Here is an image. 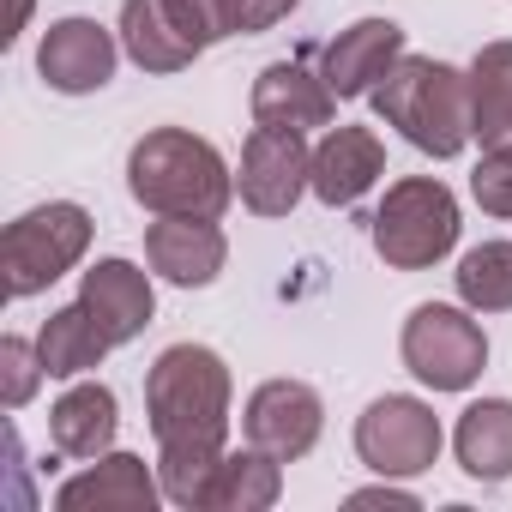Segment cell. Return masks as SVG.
Masks as SVG:
<instances>
[{
    "label": "cell",
    "mask_w": 512,
    "mask_h": 512,
    "mask_svg": "<svg viewBox=\"0 0 512 512\" xmlns=\"http://www.w3.org/2000/svg\"><path fill=\"white\" fill-rule=\"evenodd\" d=\"M85 247H91V211L85 205H73V199L31 205L0 235V278H7V296L13 302L43 296L55 278H67L85 260Z\"/></svg>",
    "instance_id": "obj_5"
},
{
    "label": "cell",
    "mask_w": 512,
    "mask_h": 512,
    "mask_svg": "<svg viewBox=\"0 0 512 512\" xmlns=\"http://www.w3.org/2000/svg\"><path fill=\"white\" fill-rule=\"evenodd\" d=\"M121 49L145 67V73H181V67H193L205 49L169 19V7L163 0H127L121 7Z\"/></svg>",
    "instance_id": "obj_21"
},
{
    "label": "cell",
    "mask_w": 512,
    "mask_h": 512,
    "mask_svg": "<svg viewBox=\"0 0 512 512\" xmlns=\"http://www.w3.org/2000/svg\"><path fill=\"white\" fill-rule=\"evenodd\" d=\"M241 434H247V446H260V452L296 464V458H308L320 446L326 404L302 380H266V386H253V398L241 410Z\"/></svg>",
    "instance_id": "obj_9"
},
{
    "label": "cell",
    "mask_w": 512,
    "mask_h": 512,
    "mask_svg": "<svg viewBox=\"0 0 512 512\" xmlns=\"http://www.w3.org/2000/svg\"><path fill=\"white\" fill-rule=\"evenodd\" d=\"M458 247V199L434 175H404L374 211V253L392 272H428Z\"/></svg>",
    "instance_id": "obj_4"
},
{
    "label": "cell",
    "mask_w": 512,
    "mask_h": 512,
    "mask_svg": "<svg viewBox=\"0 0 512 512\" xmlns=\"http://www.w3.org/2000/svg\"><path fill=\"white\" fill-rule=\"evenodd\" d=\"M452 452H458L464 476L506 482L512 476V398H476L452 428Z\"/></svg>",
    "instance_id": "obj_19"
},
{
    "label": "cell",
    "mask_w": 512,
    "mask_h": 512,
    "mask_svg": "<svg viewBox=\"0 0 512 512\" xmlns=\"http://www.w3.org/2000/svg\"><path fill=\"white\" fill-rule=\"evenodd\" d=\"M284 494V458L247 446V452H223L211 488H205V512H266Z\"/></svg>",
    "instance_id": "obj_22"
},
{
    "label": "cell",
    "mask_w": 512,
    "mask_h": 512,
    "mask_svg": "<svg viewBox=\"0 0 512 512\" xmlns=\"http://www.w3.org/2000/svg\"><path fill=\"white\" fill-rule=\"evenodd\" d=\"M115 61H121V43L97 25V19H55L37 43V73L49 91L61 97H91L115 79Z\"/></svg>",
    "instance_id": "obj_10"
},
{
    "label": "cell",
    "mask_w": 512,
    "mask_h": 512,
    "mask_svg": "<svg viewBox=\"0 0 512 512\" xmlns=\"http://www.w3.org/2000/svg\"><path fill=\"white\" fill-rule=\"evenodd\" d=\"M25 19H31V0H7V25H0V49H13V43H19Z\"/></svg>",
    "instance_id": "obj_29"
},
{
    "label": "cell",
    "mask_w": 512,
    "mask_h": 512,
    "mask_svg": "<svg viewBox=\"0 0 512 512\" xmlns=\"http://www.w3.org/2000/svg\"><path fill=\"white\" fill-rule=\"evenodd\" d=\"M386 175V145L374 127H326L314 145V199L320 205H356Z\"/></svg>",
    "instance_id": "obj_15"
},
{
    "label": "cell",
    "mask_w": 512,
    "mask_h": 512,
    "mask_svg": "<svg viewBox=\"0 0 512 512\" xmlns=\"http://www.w3.org/2000/svg\"><path fill=\"white\" fill-rule=\"evenodd\" d=\"M296 7H302V0H247V37H253V31H272V25L290 19Z\"/></svg>",
    "instance_id": "obj_28"
},
{
    "label": "cell",
    "mask_w": 512,
    "mask_h": 512,
    "mask_svg": "<svg viewBox=\"0 0 512 512\" xmlns=\"http://www.w3.org/2000/svg\"><path fill=\"white\" fill-rule=\"evenodd\" d=\"M368 97L374 115L428 157H458L470 145V73L434 55H398V67Z\"/></svg>",
    "instance_id": "obj_3"
},
{
    "label": "cell",
    "mask_w": 512,
    "mask_h": 512,
    "mask_svg": "<svg viewBox=\"0 0 512 512\" xmlns=\"http://www.w3.org/2000/svg\"><path fill=\"white\" fill-rule=\"evenodd\" d=\"M470 193L488 217H512V145L506 151H482V163L470 169Z\"/></svg>",
    "instance_id": "obj_26"
},
{
    "label": "cell",
    "mask_w": 512,
    "mask_h": 512,
    "mask_svg": "<svg viewBox=\"0 0 512 512\" xmlns=\"http://www.w3.org/2000/svg\"><path fill=\"white\" fill-rule=\"evenodd\" d=\"M115 428H121V404H115V392L103 380L67 386L55 398V410H49V440L67 458H103L115 446Z\"/></svg>",
    "instance_id": "obj_17"
},
{
    "label": "cell",
    "mask_w": 512,
    "mask_h": 512,
    "mask_svg": "<svg viewBox=\"0 0 512 512\" xmlns=\"http://www.w3.org/2000/svg\"><path fill=\"white\" fill-rule=\"evenodd\" d=\"M440 446H446V434H440L434 404H422V398H410V392L374 398V404L362 410V422H356V458H362L374 476H392V482L434 470Z\"/></svg>",
    "instance_id": "obj_7"
},
{
    "label": "cell",
    "mask_w": 512,
    "mask_h": 512,
    "mask_svg": "<svg viewBox=\"0 0 512 512\" xmlns=\"http://www.w3.org/2000/svg\"><path fill=\"white\" fill-rule=\"evenodd\" d=\"M79 302L97 314V326L115 344H133L151 326V314H157V290H151V278L133 260H97L85 272V284H79Z\"/></svg>",
    "instance_id": "obj_16"
},
{
    "label": "cell",
    "mask_w": 512,
    "mask_h": 512,
    "mask_svg": "<svg viewBox=\"0 0 512 512\" xmlns=\"http://www.w3.org/2000/svg\"><path fill=\"white\" fill-rule=\"evenodd\" d=\"M350 506H392V512H416L422 500H416V494H404V488H392V476H380V488H356V494H350Z\"/></svg>",
    "instance_id": "obj_27"
},
{
    "label": "cell",
    "mask_w": 512,
    "mask_h": 512,
    "mask_svg": "<svg viewBox=\"0 0 512 512\" xmlns=\"http://www.w3.org/2000/svg\"><path fill=\"white\" fill-rule=\"evenodd\" d=\"M37 350H43L49 380H85L91 368H103V356L115 350V338L97 326V314H91L85 302H73V308H55V314L43 320Z\"/></svg>",
    "instance_id": "obj_20"
},
{
    "label": "cell",
    "mask_w": 512,
    "mask_h": 512,
    "mask_svg": "<svg viewBox=\"0 0 512 512\" xmlns=\"http://www.w3.org/2000/svg\"><path fill=\"white\" fill-rule=\"evenodd\" d=\"M470 139H482V151L512 145V37L482 43L470 61Z\"/></svg>",
    "instance_id": "obj_18"
},
{
    "label": "cell",
    "mask_w": 512,
    "mask_h": 512,
    "mask_svg": "<svg viewBox=\"0 0 512 512\" xmlns=\"http://www.w3.org/2000/svg\"><path fill=\"white\" fill-rule=\"evenodd\" d=\"M338 121V91L326 85V73H308L302 61H272L253 79V127H332Z\"/></svg>",
    "instance_id": "obj_13"
},
{
    "label": "cell",
    "mask_w": 512,
    "mask_h": 512,
    "mask_svg": "<svg viewBox=\"0 0 512 512\" xmlns=\"http://www.w3.org/2000/svg\"><path fill=\"white\" fill-rule=\"evenodd\" d=\"M163 500V476L139 452H103L91 470L55 488L61 512H151Z\"/></svg>",
    "instance_id": "obj_12"
},
{
    "label": "cell",
    "mask_w": 512,
    "mask_h": 512,
    "mask_svg": "<svg viewBox=\"0 0 512 512\" xmlns=\"http://www.w3.org/2000/svg\"><path fill=\"white\" fill-rule=\"evenodd\" d=\"M163 7L199 49L223 37H247V0H163Z\"/></svg>",
    "instance_id": "obj_24"
},
{
    "label": "cell",
    "mask_w": 512,
    "mask_h": 512,
    "mask_svg": "<svg viewBox=\"0 0 512 512\" xmlns=\"http://www.w3.org/2000/svg\"><path fill=\"white\" fill-rule=\"evenodd\" d=\"M398 350H404V368L434 392H464L488 368V338L476 326V308H452V302L410 308Z\"/></svg>",
    "instance_id": "obj_6"
},
{
    "label": "cell",
    "mask_w": 512,
    "mask_h": 512,
    "mask_svg": "<svg viewBox=\"0 0 512 512\" xmlns=\"http://www.w3.org/2000/svg\"><path fill=\"white\" fill-rule=\"evenodd\" d=\"M145 422L157 446H217L229 434V368L211 344H169L145 374Z\"/></svg>",
    "instance_id": "obj_2"
},
{
    "label": "cell",
    "mask_w": 512,
    "mask_h": 512,
    "mask_svg": "<svg viewBox=\"0 0 512 512\" xmlns=\"http://www.w3.org/2000/svg\"><path fill=\"white\" fill-rule=\"evenodd\" d=\"M241 205L253 217H290L314 193V151L290 127H253L241 145Z\"/></svg>",
    "instance_id": "obj_8"
},
{
    "label": "cell",
    "mask_w": 512,
    "mask_h": 512,
    "mask_svg": "<svg viewBox=\"0 0 512 512\" xmlns=\"http://www.w3.org/2000/svg\"><path fill=\"white\" fill-rule=\"evenodd\" d=\"M145 260L163 284L205 290V284H217V272L229 260V241H223L217 217H157L145 229Z\"/></svg>",
    "instance_id": "obj_11"
},
{
    "label": "cell",
    "mask_w": 512,
    "mask_h": 512,
    "mask_svg": "<svg viewBox=\"0 0 512 512\" xmlns=\"http://www.w3.org/2000/svg\"><path fill=\"white\" fill-rule=\"evenodd\" d=\"M404 55V25L398 19H356L320 49V73L338 97H368Z\"/></svg>",
    "instance_id": "obj_14"
},
{
    "label": "cell",
    "mask_w": 512,
    "mask_h": 512,
    "mask_svg": "<svg viewBox=\"0 0 512 512\" xmlns=\"http://www.w3.org/2000/svg\"><path fill=\"white\" fill-rule=\"evenodd\" d=\"M43 380H49V368H43V350H37V344L0 338V404H7V410H25Z\"/></svg>",
    "instance_id": "obj_25"
},
{
    "label": "cell",
    "mask_w": 512,
    "mask_h": 512,
    "mask_svg": "<svg viewBox=\"0 0 512 512\" xmlns=\"http://www.w3.org/2000/svg\"><path fill=\"white\" fill-rule=\"evenodd\" d=\"M127 193L151 217H223L235 199V175L211 139L187 127H151L127 151Z\"/></svg>",
    "instance_id": "obj_1"
},
{
    "label": "cell",
    "mask_w": 512,
    "mask_h": 512,
    "mask_svg": "<svg viewBox=\"0 0 512 512\" xmlns=\"http://www.w3.org/2000/svg\"><path fill=\"white\" fill-rule=\"evenodd\" d=\"M452 284H458V302H464V308H476V314H506V308H512V241H482V247H470L464 260H458V272H452Z\"/></svg>",
    "instance_id": "obj_23"
}]
</instances>
